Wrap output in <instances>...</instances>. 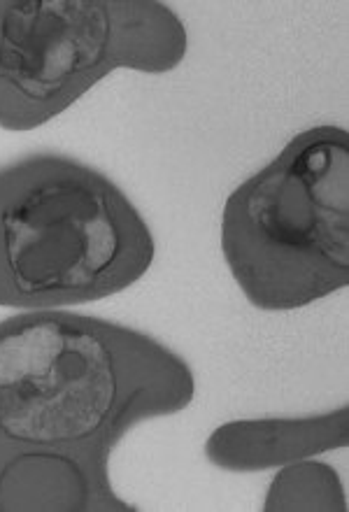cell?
Listing matches in <instances>:
<instances>
[{
  "instance_id": "cell-4",
  "label": "cell",
  "mask_w": 349,
  "mask_h": 512,
  "mask_svg": "<svg viewBox=\"0 0 349 512\" xmlns=\"http://www.w3.org/2000/svg\"><path fill=\"white\" fill-rule=\"evenodd\" d=\"M187 49L154 0H0V128L47 124L121 68L170 73Z\"/></svg>"
},
{
  "instance_id": "cell-5",
  "label": "cell",
  "mask_w": 349,
  "mask_h": 512,
  "mask_svg": "<svg viewBox=\"0 0 349 512\" xmlns=\"http://www.w3.org/2000/svg\"><path fill=\"white\" fill-rule=\"evenodd\" d=\"M349 443V408L303 417L240 419L217 426L205 443V457L217 468L254 473L315 459Z\"/></svg>"
},
{
  "instance_id": "cell-1",
  "label": "cell",
  "mask_w": 349,
  "mask_h": 512,
  "mask_svg": "<svg viewBox=\"0 0 349 512\" xmlns=\"http://www.w3.org/2000/svg\"><path fill=\"white\" fill-rule=\"evenodd\" d=\"M191 366L159 340L66 310L0 322V512H126L110 457L135 426L187 410Z\"/></svg>"
},
{
  "instance_id": "cell-6",
  "label": "cell",
  "mask_w": 349,
  "mask_h": 512,
  "mask_svg": "<svg viewBox=\"0 0 349 512\" xmlns=\"http://www.w3.org/2000/svg\"><path fill=\"white\" fill-rule=\"evenodd\" d=\"M266 510H338L345 512V492L338 473L322 461H294L275 475Z\"/></svg>"
},
{
  "instance_id": "cell-2",
  "label": "cell",
  "mask_w": 349,
  "mask_h": 512,
  "mask_svg": "<svg viewBox=\"0 0 349 512\" xmlns=\"http://www.w3.org/2000/svg\"><path fill=\"white\" fill-rule=\"evenodd\" d=\"M154 236L108 175L42 152L0 168V308L66 310L133 287Z\"/></svg>"
},
{
  "instance_id": "cell-3",
  "label": "cell",
  "mask_w": 349,
  "mask_h": 512,
  "mask_svg": "<svg viewBox=\"0 0 349 512\" xmlns=\"http://www.w3.org/2000/svg\"><path fill=\"white\" fill-rule=\"evenodd\" d=\"M222 252L256 310L294 312L349 284V135L312 126L222 212Z\"/></svg>"
}]
</instances>
